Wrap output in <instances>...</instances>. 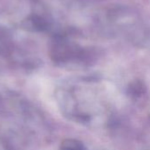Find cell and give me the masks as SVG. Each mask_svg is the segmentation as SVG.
<instances>
[{
	"label": "cell",
	"instance_id": "6da1fadb",
	"mask_svg": "<svg viewBox=\"0 0 150 150\" xmlns=\"http://www.w3.org/2000/svg\"><path fill=\"white\" fill-rule=\"evenodd\" d=\"M60 150H88L84 144L76 139L64 140L60 147Z\"/></svg>",
	"mask_w": 150,
	"mask_h": 150
}]
</instances>
